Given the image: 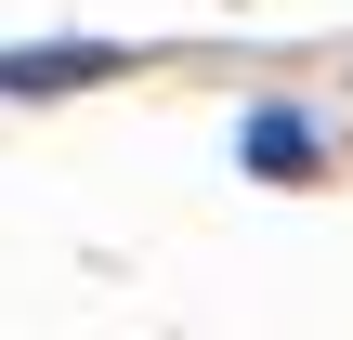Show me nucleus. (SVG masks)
<instances>
[{
    "label": "nucleus",
    "mask_w": 353,
    "mask_h": 340,
    "mask_svg": "<svg viewBox=\"0 0 353 340\" xmlns=\"http://www.w3.org/2000/svg\"><path fill=\"white\" fill-rule=\"evenodd\" d=\"M236 157H249L262 183H314V170H327V144H314V118H301V105H262V118L236 131Z\"/></svg>",
    "instance_id": "nucleus-1"
},
{
    "label": "nucleus",
    "mask_w": 353,
    "mask_h": 340,
    "mask_svg": "<svg viewBox=\"0 0 353 340\" xmlns=\"http://www.w3.org/2000/svg\"><path fill=\"white\" fill-rule=\"evenodd\" d=\"M79 79H118L105 39H65V52H0V92H79Z\"/></svg>",
    "instance_id": "nucleus-2"
}]
</instances>
